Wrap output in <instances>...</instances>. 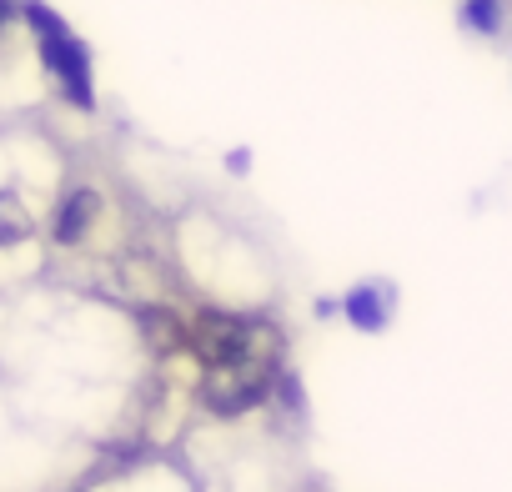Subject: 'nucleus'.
Masks as SVG:
<instances>
[{"instance_id": "f257e3e1", "label": "nucleus", "mask_w": 512, "mask_h": 492, "mask_svg": "<svg viewBox=\"0 0 512 492\" xmlns=\"http://www.w3.org/2000/svg\"><path fill=\"white\" fill-rule=\"evenodd\" d=\"M277 362H282V332L267 327V322H256L251 342L231 362H216V367L201 372V402L216 417L251 412L256 402H267V392L277 382Z\"/></svg>"}, {"instance_id": "f03ea898", "label": "nucleus", "mask_w": 512, "mask_h": 492, "mask_svg": "<svg viewBox=\"0 0 512 492\" xmlns=\"http://www.w3.org/2000/svg\"><path fill=\"white\" fill-rule=\"evenodd\" d=\"M26 21H31V31H36V41H41V61H46V71L61 81V91H66V101L71 106H81V111H91L96 106V86H91V51L71 36V26L56 16V11H46V6H26Z\"/></svg>"}, {"instance_id": "7ed1b4c3", "label": "nucleus", "mask_w": 512, "mask_h": 492, "mask_svg": "<svg viewBox=\"0 0 512 492\" xmlns=\"http://www.w3.org/2000/svg\"><path fill=\"white\" fill-rule=\"evenodd\" d=\"M96 211H101V196H96L91 186H76V191L61 201V211H56V241H61V246H76V241L86 236V226L96 221Z\"/></svg>"}, {"instance_id": "20e7f679", "label": "nucleus", "mask_w": 512, "mask_h": 492, "mask_svg": "<svg viewBox=\"0 0 512 492\" xmlns=\"http://www.w3.org/2000/svg\"><path fill=\"white\" fill-rule=\"evenodd\" d=\"M342 312H347V322H352L357 332H382V327H387V317H392V307H387V287H382V282L352 287Z\"/></svg>"}, {"instance_id": "39448f33", "label": "nucleus", "mask_w": 512, "mask_h": 492, "mask_svg": "<svg viewBox=\"0 0 512 492\" xmlns=\"http://www.w3.org/2000/svg\"><path fill=\"white\" fill-rule=\"evenodd\" d=\"M31 231H36L31 211H26L11 191H0V246H16V241H26Z\"/></svg>"}, {"instance_id": "423d86ee", "label": "nucleus", "mask_w": 512, "mask_h": 492, "mask_svg": "<svg viewBox=\"0 0 512 492\" xmlns=\"http://www.w3.org/2000/svg\"><path fill=\"white\" fill-rule=\"evenodd\" d=\"M141 327H146V337H151V347H156V352H176V347H186V327H181V322H171L161 307H151V312L141 317Z\"/></svg>"}, {"instance_id": "0eeeda50", "label": "nucleus", "mask_w": 512, "mask_h": 492, "mask_svg": "<svg viewBox=\"0 0 512 492\" xmlns=\"http://www.w3.org/2000/svg\"><path fill=\"white\" fill-rule=\"evenodd\" d=\"M502 16H507L502 0H467V6H462V26L477 31V36H497L502 31Z\"/></svg>"}]
</instances>
